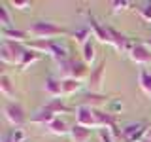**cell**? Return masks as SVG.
Wrapping results in <instances>:
<instances>
[{"mask_svg":"<svg viewBox=\"0 0 151 142\" xmlns=\"http://www.w3.org/2000/svg\"><path fill=\"white\" fill-rule=\"evenodd\" d=\"M0 93H2L4 97H8V99H13V97H15L13 83H12V80H9V76H6V74L0 76Z\"/></svg>","mask_w":151,"mask_h":142,"instance_id":"cell-20","label":"cell"},{"mask_svg":"<svg viewBox=\"0 0 151 142\" xmlns=\"http://www.w3.org/2000/svg\"><path fill=\"white\" fill-rule=\"evenodd\" d=\"M89 28H91V32H93V38H96L98 42H102V44H110L111 46L110 27H104L94 17H89Z\"/></svg>","mask_w":151,"mask_h":142,"instance_id":"cell-9","label":"cell"},{"mask_svg":"<svg viewBox=\"0 0 151 142\" xmlns=\"http://www.w3.org/2000/svg\"><path fill=\"white\" fill-rule=\"evenodd\" d=\"M89 30L91 28L89 27H83V28H78V30H74V32H70V38L76 42V44H81L85 46L89 42Z\"/></svg>","mask_w":151,"mask_h":142,"instance_id":"cell-24","label":"cell"},{"mask_svg":"<svg viewBox=\"0 0 151 142\" xmlns=\"http://www.w3.org/2000/svg\"><path fill=\"white\" fill-rule=\"evenodd\" d=\"M147 138H149V140H151V129H149V133H147Z\"/></svg>","mask_w":151,"mask_h":142,"instance_id":"cell-32","label":"cell"},{"mask_svg":"<svg viewBox=\"0 0 151 142\" xmlns=\"http://www.w3.org/2000/svg\"><path fill=\"white\" fill-rule=\"evenodd\" d=\"M111 6H113V13H119V12H125V9L130 6V2H127V0H123V2L121 0H115Z\"/></svg>","mask_w":151,"mask_h":142,"instance_id":"cell-29","label":"cell"},{"mask_svg":"<svg viewBox=\"0 0 151 142\" xmlns=\"http://www.w3.org/2000/svg\"><path fill=\"white\" fill-rule=\"evenodd\" d=\"M28 47L25 44H19V42H8L2 40L0 44V61L6 64H17L21 63V59L25 57Z\"/></svg>","mask_w":151,"mask_h":142,"instance_id":"cell-3","label":"cell"},{"mask_svg":"<svg viewBox=\"0 0 151 142\" xmlns=\"http://www.w3.org/2000/svg\"><path fill=\"white\" fill-rule=\"evenodd\" d=\"M138 85L147 97H151V74L145 68H140L138 72Z\"/></svg>","mask_w":151,"mask_h":142,"instance_id":"cell-17","label":"cell"},{"mask_svg":"<svg viewBox=\"0 0 151 142\" xmlns=\"http://www.w3.org/2000/svg\"><path fill=\"white\" fill-rule=\"evenodd\" d=\"M44 89H45V93L49 95V97H53V99H60V97H64V93H63V80L47 78V80H45V83H44Z\"/></svg>","mask_w":151,"mask_h":142,"instance_id":"cell-12","label":"cell"},{"mask_svg":"<svg viewBox=\"0 0 151 142\" xmlns=\"http://www.w3.org/2000/svg\"><path fill=\"white\" fill-rule=\"evenodd\" d=\"M40 53H38V51H32V49H27V53H25V57H23L21 59V63H19V70H27L28 66H32L34 63H38V61H40Z\"/></svg>","mask_w":151,"mask_h":142,"instance_id":"cell-19","label":"cell"},{"mask_svg":"<svg viewBox=\"0 0 151 142\" xmlns=\"http://www.w3.org/2000/svg\"><path fill=\"white\" fill-rule=\"evenodd\" d=\"M9 6H13L15 9H27V8H30V2L28 0H12Z\"/></svg>","mask_w":151,"mask_h":142,"instance_id":"cell-30","label":"cell"},{"mask_svg":"<svg viewBox=\"0 0 151 142\" xmlns=\"http://www.w3.org/2000/svg\"><path fill=\"white\" fill-rule=\"evenodd\" d=\"M0 25L2 28H12V15L8 12V4H0Z\"/></svg>","mask_w":151,"mask_h":142,"instance_id":"cell-26","label":"cell"},{"mask_svg":"<svg viewBox=\"0 0 151 142\" xmlns=\"http://www.w3.org/2000/svg\"><path fill=\"white\" fill-rule=\"evenodd\" d=\"M138 13H140L142 19H145V21H151V2H145L144 6L138 9Z\"/></svg>","mask_w":151,"mask_h":142,"instance_id":"cell-28","label":"cell"},{"mask_svg":"<svg viewBox=\"0 0 151 142\" xmlns=\"http://www.w3.org/2000/svg\"><path fill=\"white\" fill-rule=\"evenodd\" d=\"M57 66H59V72L63 76V80L72 78V74H74V59L68 57V59H64V61H59Z\"/></svg>","mask_w":151,"mask_h":142,"instance_id":"cell-22","label":"cell"},{"mask_svg":"<svg viewBox=\"0 0 151 142\" xmlns=\"http://www.w3.org/2000/svg\"><path fill=\"white\" fill-rule=\"evenodd\" d=\"M89 64H85L83 61H74V74L72 78L78 80V82H83V80H89V70H87Z\"/></svg>","mask_w":151,"mask_h":142,"instance_id":"cell-21","label":"cell"},{"mask_svg":"<svg viewBox=\"0 0 151 142\" xmlns=\"http://www.w3.org/2000/svg\"><path fill=\"white\" fill-rule=\"evenodd\" d=\"M149 129L144 123H129L121 129V136L125 142H142L147 138Z\"/></svg>","mask_w":151,"mask_h":142,"instance_id":"cell-4","label":"cell"},{"mask_svg":"<svg viewBox=\"0 0 151 142\" xmlns=\"http://www.w3.org/2000/svg\"><path fill=\"white\" fill-rule=\"evenodd\" d=\"M76 123L81 125V127H87V129H91V127L93 129H100L93 108H87V106H79L78 108V112H76Z\"/></svg>","mask_w":151,"mask_h":142,"instance_id":"cell-7","label":"cell"},{"mask_svg":"<svg viewBox=\"0 0 151 142\" xmlns=\"http://www.w3.org/2000/svg\"><path fill=\"white\" fill-rule=\"evenodd\" d=\"M27 47H28V49H32V51H38V53L51 55L57 63H59V61L68 59L66 49L60 44H57L55 40H32V42H28V44H27Z\"/></svg>","mask_w":151,"mask_h":142,"instance_id":"cell-2","label":"cell"},{"mask_svg":"<svg viewBox=\"0 0 151 142\" xmlns=\"http://www.w3.org/2000/svg\"><path fill=\"white\" fill-rule=\"evenodd\" d=\"M70 136L74 142H91V129L76 123L74 127H70Z\"/></svg>","mask_w":151,"mask_h":142,"instance_id":"cell-13","label":"cell"},{"mask_svg":"<svg viewBox=\"0 0 151 142\" xmlns=\"http://www.w3.org/2000/svg\"><path fill=\"white\" fill-rule=\"evenodd\" d=\"M28 34L34 36L36 40H51L55 36H70V32L66 28L55 25L49 21H36L28 27Z\"/></svg>","mask_w":151,"mask_h":142,"instance_id":"cell-1","label":"cell"},{"mask_svg":"<svg viewBox=\"0 0 151 142\" xmlns=\"http://www.w3.org/2000/svg\"><path fill=\"white\" fill-rule=\"evenodd\" d=\"M53 120H57V116H55L53 112H49L45 106H44V108H40V110H38L34 116L30 117V121H32V123H38V125H45V127L49 125V123L53 121Z\"/></svg>","mask_w":151,"mask_h":142,"instance_id":"cell-14","label":"cell"},{"mask_svg":"<svg viewBox=\"0 0 151 142\" xmlns=\"http://www.w3.org/2000/svg\"><path fill=\"white\" fill-rule=\"evenodd\" d=\"M94 57H96V49H94L93 40H89L87 44L83 46V63L85 64H91L93 61H94Z\"/></svg>","mask_w":151,"mask_h":142,"instance_id":"cell-25","label":"cell"},{"mask_svg":"<svg viewBox=\"0 0 151 142\" xmlns=\"http://www.w3.org/2000/svg\"><path fill=\"white\" fill-rule=\"evenodd\" d=\"M142 142H151V140H149V138H145V140H142Z\"/></svg>","mask_w":151,"mask_h":142,"instance_id":"cell-33","label":"cell"},{"mask_svg":"<svg viewBox=\"0 0 151 142\" xmlns=\"http://www.w3.org/2000/svg\"><path fill=\"white\" fill-rule=\"evenodd\" d=\"M130 61L132 63H136V64H140V66H145V64H149L151 63V49H147L144 44H134V47L130 49Z\"/></svg>","mask_w":151,"mask_h":142,"instance_id":"cell-8","label":"cell"},{"mask_svg":"<svg viewBox=\"0 0 151 142\" xmlns=\"http://www.w3.org/2000/svg\"><path fill=\"white\" fill-rule=\"evenodd\" d=\"M45 108L49 112H53L57 117H59V114H68L70 112V108L63 102V99H51V101L45 104Z\"/></svg>","mask_w":151,"mask_h":142,"instance_id":"cell-18","label":"cell"},{"mask_svg":"<svg viewBox=\"0 0 151 142\" xmlns=\"http://www.w3.org/2000/svg\"><path fill=\"white\" fill-rule=\"evenodd\" d=\"M142 44H144L145 47H147V49H151V36H149V38H145V40L142 42Z\"/></svg>","mask_w":151,"mask_h":142,"instance_id":"cell-31","label":"cell"},{"mask_svg":"<svg viewBox=\"0 0 151 142\" xmlns=\"http://www.w3.org/2000/svg\"><path fill=\"white\" fill-rule=\"evenodd\" d=\"M104 76H106V61L98 63V66H94L89 74V80H87V87L91 93H98L104 85Z\"/></svg>","mask_w":151,"mask_h":142,"instance_id":"cell-6","label":"cell"},{"mask_svg":"<svg viewBox=\"0 0 151 142\" xmlns=\"http://www.w3.org/2000/svg\"><path fill=\"white\" fill-rule=\"evenodd\" d=\"M81 87H83V82H78L74 78L63 80V93L64 95H74V93L81 91Z\"/></svg>","mask_w":151,"mask_h":142,"instance_id":"cell-23","label":"cell"},{"mask_svg":"<svg viewBox=\"0 0 151 142\" xmlns=\"http://www.w3.org/2000/svg\"><path fill=\"white\" fill-rule=\"evenodd\" d=\"M2 40H8V42H19V44H23V42L28 40V30H19V28H2Z\"/></svg>","mask_w":151,"mask_h":142,"instance_id":"cell-11","label":"cell"},{"mask_svg":"<svg viewBox=\"0 0 151 142\" xmlns=\"http://www.w3.org/2000/svg\"><path fill=\"white\" fill-rule=\"evenodd\" d=\"M110 34H111V46L115 47L117 51H121V53H130V49L134 47V44L130 42V38H127L125 34H121L119 30H115V28L110 27Z\"/></svg>","mask_w":151,"mask_h":142,"instance_id":"cell-10","label":"cell"},{"mask_svg":"<svg viewBox=\"0 0 151 142\" xmlns=\"http://www.w3.org/2000/svg\"><path fill=\"white\" fill-rule=\"evenodd\" d=\"M104 102H106V97H104V95H100V93H87V95H83V104L81 106H87V108L96 110V108H100Z\"/></svg>","mask_w":151,"mask_h":142,"instance_id":"cell-15","label":"cell"},{"mask_svg":"<svg viewBox=\"0 0 151 142\" xmlns=\"http://www.w3.org/2000/svg\"><path fill=\"white\" fill-rule=\"evenodd\" d=\"M2 110H4V117H6L13 127H21L23 123L27 121L25 110H23V106L19 102H6Z\"/></svg>","mask_w":151,"mask_h":142,"instance_id":"cell-5","label":"cell"},{"mask_svg":"<svg viewBox=\"0 0 151 142\" xmlns=\"http://www.w3.org/2000/svg\"><path fill=\"white\" fill-rule=\"evenodd\" d=\"M9 140L12 142H25L27 140V133L21 129V127H17V129H13V133L9 135Z\"/></svg>","mask_w":151,"mask_h":142,"instance_id":"cell-27","label":"cell"},{"mask_svg":"<svg viewBox=\"0 0 151 142\" xmlns=\"http://www.w3.org/2000/svg\"><path fill=\"white\" fill-rule=\"evenodd\" d=\"M4 142H12V140H9V138H8V140H4Z\"/></svg>","mask_w":151,"mask_h":142,"instance_id":"cell-34","label":"cell"},{"mask_svg":"<svg viewBox=\"0 0 151 142\" xmlns=\"http://www.w3.org/2000/svg\"><path fill=\"white\" fill-rule=\"evenodd\" d=\"M47 131L51 133V135H57V136H64V135H70V127L66 125L64 120H60V117H57L47 125Z\"/></svg>","mask_w":151,"mask_h":142,"instance_id":"cell-16","label":"cell"}]
</instances>
